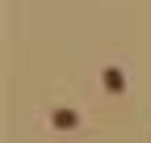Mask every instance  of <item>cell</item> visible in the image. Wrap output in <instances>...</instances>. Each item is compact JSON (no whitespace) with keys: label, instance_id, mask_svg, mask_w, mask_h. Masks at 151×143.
I'll list each match as a JSON object with an SVG mask.
<instances>
[{"label":"cell","instance_id":"cell-1","mask_svg":"<svg viewBox=\"0 0 151 143\" xmlns=\"http://www.w3.org/2000/svg\"><path fill=\"white\" fill-rule=\"evenodd\" d=\"M101 84H105V93L122 97V93H126V76H122V67H118V63H109V67L101 72Z\"/></svg>","mask_w":151,"mask_h":143},{"label":"cell","instance_id":"cell-2","mask_svg":"<svg viewBox=\"0 0 151 143\" xmlns=\"http://www.w3.org/2000/svg\"><path fill=\"white\" fill-rule=\"evenodd\" d=\"M50 122L59 131H76V126H80V114H76V110H50Z\"/></svg>","mask_w":151,"mask_h":143}]
</instances>
